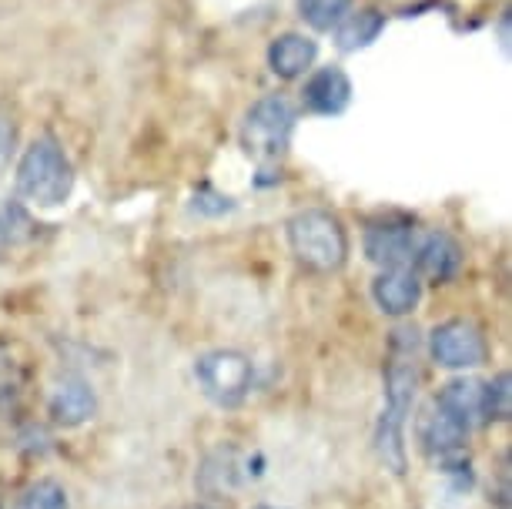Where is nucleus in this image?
<instances>
[{"instance_id":"nucleus-15","label":"nucleus","mask_w":512,"mask_h":509,"mask_svg":"<svg viewBox=\"0 0 512 509\" xmlns=\"http://www.w3.org/2000/svg\"><path fill=\"white\" fill-rule=\"evenodd\" d=\"M31 386V359L24 345L0 335V409H14Z\"/></svg>"},{"instance_id":"nucleus-11","label":"nucleus","mask_w":512,"mask_h":509,"mask_svg":"<svg viewBox=\"0 0 512 509\" xmlns=\"http://www.w3.org/2000/svg\"><path fill=\"white\" fill-rule=\"evenodd\" d=\"M47 412H51L54 426L77 429L98 412V399H94V389L81 376H64V379H57V386L51 389Z\"/></svg>"},{"instance_id":"nucleus-13","label":"nucleus","mask_w":512,"mask_h":509,"mask_svg":"<svg viewBox=\"0 0 512 509\" xmlns=\"http://www.w3.org/2000/svg\"><path fill=\"white\" fill-rule=\"evenodd\" d=\"M315 57H318V44L308 34H298V31L278 34L275 41L268 44V67H272V74L282 81L305 78V74L312 71Z\"/></svg>"},{"instance_id":"nucleus-16","label":"nucleus","mask_w":512,"mask_h":509,"mask_svg":"<svg viewBox=\"0 0 512 509\" xmlns=\"http://www.w3.org/2000/svg\"><path fill=\"white\" fill-rule=\"evenodd\" d=\"M382 31H385V14H379L375 7H362V11H349L342 17V24L335 27V44L342 54H355L379 41Z\"/></svg>"},{"instance_id":"nucleus-9","label":"nucleus","mask_w":512,"mask_h":509,"mask_svg":"<svg viewBox=\"0 0 512 509\" xmlns=\"http://www.w3.org/2000/svg\"><path fill=\"white\" fill-rule=\"evenodd\" d=\"M302 104L308 114H322V118H335L352 104V81L342 67H318L308 74Z\"/></svg>"},{"instance_id":"nucleus-7","label":"nucleus","mask_w":512,"mask_h":509,"mask_svg":"<svg viewBox=\"0 0 512 509\" xmlns=\"http://www.w3.org/2000/svg\"><path fill=\"white\" fill-rule=\"evenodd\" d=\"M415 242L419 238H415V225L409 218L389 215L369 225V232H365V255L379 268H405L412 262Z\"/></svg>"},{"instance_id":"nucleus-22","label":"nucleus","mask_w":512,"mask_h":509,"mask_svg":"<svg viewBox=\"0 0 512 509\" xmlns=\"http://www.w3.org/2000/svg\"><path fill=\"white\" fill-rule=\"evenodd\" d=\"M258 509H275V506H258Z\"/></svg>"},{"instance_id":"nucleus-4","label":"nucleus","mask_w":512,"mask_h":509,"mask_svg":"<svg viewBox=\"0 0 512 509\" xmlns=\"http://www.w3.org/2000/svg\"><path fill=\"white\" fill-rule=\"evenodd\" d=\"M295 104L285 94H265L248 108L245 121H241V148L255 161L258 168H272L288 155V144L295 134Z\"/></svg>"},{"instance_id":"nucleus-14","label":"nucleus","mask_w":512,"mask_h":509,"mask_svg":"<svg viewBox=\"0 0 512 509\" xmlns=\"http://www.w3.org/2000/svg\"><path fill=\"white\" fill-rule=\"evenodd\" d=\"M436 409L446 419L456 422L459 429H476L482 422V382L479 379H452L442 386V392L436 396Z\"/></svg>"},{"instance_id":"nucleus-21","label":"nucleus","mask_w":512,"mask_h":509,"mask_svg":"<svg viewBox=\"0 0 512 509\" xmlns=\"http://www.w3.org/2000/svg\"><path fill=\"white\" fill-rule=\"evenodd\" d=\"M17 151V124L7 111H0V175L11 168V158Z\"/></svg>"},{"instance_id":"nucleus-2","label":"nucleus","mask_w":512,"mask_h":509,"mask_svg":"<svg viewBox=\"0 0 512 509\" xmlns=\"http://www.w3.org/2000/svg\"><path fill=\"white\" fill-rule=\"evenodd\" d=\"M288 248L305 272L332 275L349 262V235L342 218L325 208H305L288 218Z\"/></svg>"},{"instance_id":"nucleus-5","label":"nucleus","mask_w":512,"mask_h":509,"mask_svg":"<svg viewBox=\"0 0 512 509\" xmlns=\"http://www.w3.org/2000/svg\"><path fill=\"white\" fill-rule=\"evenodd\" d=\"M201 392L221 409H235L248 399L251 382H255V366L248 355L235 349H211L195 366Z\"/></svg>"},{"instance_id":"nucleus-20","label":"nucleus","mask_w":512,"mask_h":509,"mask_svg":"<svg viewBox=\"0 0 512 509\" xmlns=\"http://www.w3.org/2000/svg\"><path fill=\"white\" fill-rule=\"evenodd\" d=\"M512 376L499 372L489 386H482V422H509L512 416Z\"/></svg>"},{"instance_id":"nucleus-3","label":"nucleus","mask_w":512,"mask_h":509,"mask_svg":"<svg viewBox=\"0 0 512 509\" xmlns=\"http://www.w3.org/2000/svg\"><path fill=\"white\" fill-rule=\"evenodd\" d=\"M74 181L77 175L71 158L61 148V141H54L51 134L37 138L21 155V165H17V191L37 208H61L71 198Z\"/></svg>"},{"instance_id":"nucleus-1","label":"nucleus","mask_w":512,"mask_h":509,"mask_svg":"<svg viewBox=\"0 0 512 509\" xmlns=\"http://www.w3.org/2000/svg\"><path fill=\"white\" fill-rule=\"evenodd\" d=\"M419 332L415 325H399L389 335V355H385V409L379 419V456L389 463L395 473L405 469V443L402 429L412 412L415 389H419Z\"/></svg>"},{"instance_id":"nucleus-8","label":"nucleus","mask_w":512,"mask_h":509,"mask_svg":"<svg viewBox=\"0 0 512 509\" xmlns=\"http://www.w3.org/2000/svg\"><path fill=\"white\" fill-rule=\"evenodd\" d=\"M466 436H469V432L459 429L456 422L442 416L436 406H432L429 412H422V419H419V443L425 449V456L446 466V473L459 469L462 463H469V459H466Z\"/></svg>"},{"instance_id":"nucleus-12","label":"nucleus","mask_w":512,"mask_h":509,"mask_svg":"<svg viewBox=\"0 0 512 509\" xmlns=\"http://www.w3.org/2000/svg\"><path fill=\"white\" fill-rule=\"evenodd\" d=\"M372 299L392 319L412 315L422 299V278L412 268H382V275L372 282Z\"/></svg>"},{"instance_id":"nucleus-17","label":"nucleus","mask_w":512,"mask_h":509,"mask_svg":"<svg viewBox=\"0 0 512 509\" xmlns=\"http://www.w3.org/2000/svg\"><path fill=\"white\" fill-rule=\"evenodd\" d=\"M352 11V0H298V14L312 31H335L342 17Z\"/></svg>"},{"instance_id":"nucleus-19","label":"nucleus","mask_w":512,"mask_h":509,"mask_svg":"<svg viewBox=\"0 0 512 509\" xmlns=\"http://www.w3.org/2000/svg\"><path fill=\"white\" fill-rule=\"evenodd\" d=\"M14 509H71V499H67L64 486L54 483V479H34L31 486L21 489Z\"/></svg>"},{"instance_id":"nucleus-10","label":"nucleus","mask_w":512,"mask_h":509,"mask_svg":"<svg viewBox=\"0 0 512 509\" xmlns=\"http://www.w3.org/2000/svg\"><path fill=\"white\" fill-rule=\"evenodd\" d=\"M415 275L429 278V282H452L462 268V245L449 232H429L422 242H415L412 252Z\"/></svg>"},{"instance_id":"nucleus-23","label":"nucleus","mask_w":512,"mask_h":509,"mask_svg":"<svg viewBox=\"0 0 512 509\" xmlns=\"http://www.w3.org/2000/svg\"><path fill=\"white\" fill-rule=\"evenodd\" d=\"M191 509H205V506H191Z\"/></svg>"},{"instance_id":"nucleus-6","label":"nucleus","mask_w":512,"mask_h":509,"mask_svg":"<svg viewBox=\"0 0 512 509\" xmlns=\"http://www.w3.org/2000/svg\"><path fill=\"white\" fill-rule=\"evenodd\" d=\"M429 352L446 369H476L489 359L486 335L469 319H449L436 325L429 335Z\"/></svg>"},{"instance_id":"nucleus-18","label":"nucleus","mask_w":512,"mask_h":509,"mask_svg":"<svg viewBox=\"0 0 512 509\" xmlns=\"http://www.w3.org/2000/svg\"><path fill=\"white\" fill-rule=\"evenodd\" d=\"M34 235V222L27 218V211L14 201H0V255H7L11 248Z\"/></svg>"}]
</instances>
